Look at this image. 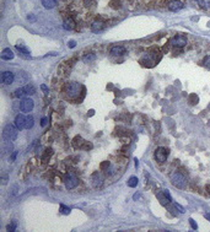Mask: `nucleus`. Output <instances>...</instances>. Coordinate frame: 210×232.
Returning a JSON list of instances; mask_svg holds the SVG:
<instances>
[{
  "instance_id": "1",
  "label": "nucleus",
  "mask_w": 210,
  "mask_h": 232,
  "mask_svg": "<svg viewBox=\"0 0 210 232\" xmlns=\"http://www.w3.org/2000/svg\"><path fill=\"white\" fill-rule=\"evenodd\" d=\"M17 130H19V128L16 125H12V124H6L4 130H3V136L5 140L7 141H14L16 140L17 138Z\"/></svg>"
},
{
  "instance_id": "2",
  "label": "nucleus",
  "mask_w": 210,
  "mask_h": 232,
  "mask_svg": "<svg viewBox=\"0 0 210 232\" xmlns=\"http://www.w3.org/2000/svg\"><path fill=\"white\" fill-rule=\"evenodd\" d=\"M81 90H83V86L78 82H70L67 86V94L69 97L71 98H78L81 94Z\"/></svg>"
},
{
  "instance_id": "3",
  "label": "nucleus",
  "mask_w": 210,
  "mask_h": 232,
  "mask_svg": "<svg viewBox=\"0 0 210 232\" xmlns=\"http://www.w3.org/2000/svg\"><path fill=\"white\" fill-rule=\"evenodd\" d=\"M36 92V89L32 86V85H26L25 87H22V89H17L16 91H15V96L17 97V98H23V97H26V96H31V95H33Z\"/></svg>"
},
{
  "instance_id": "4",
  "label": "nucleus",
  "mask_w": 210,
  "mask_h": 232,
  "mask_svg": "<svg viewBox=\"0 0 210 232\" xmlns=\"http://www.w3.org/2000/svg\"><path fill=\"white\" fill-rule=\"evenodd\" d=\"M171 182L173 185H176V187L178 188H184L186 185H187V179L183 174H181V173H173L172 174V177H171Z\"/></svg>"
},
{
  "instance_id": "5",
  "label": "nucleus",
  "mask_w": 210,
  "mask_h": 232,
  "mask_svg": "<svg viewBox=\"0 0 210 232\" xmlns=\"http://www.w3.org/2000/svg\"><path fill=\"white\" fill-rule=\"evenodd\" d=\"M64 183H65L68 189H72L79 184V179L74 173H68L65 176V178H64Z\"/></svg>"
},
{
  "instance_id": "6",
  "label": "nucleus",
  "mask_w": 210,
  "mask_h": 232,
  "mask_svg": "<svg viewBox=\"0 0 210 232\" xmlns=\"http://www.w3.org/2000/svg\"><path fill=\"white\" fill-rule=\"evenodd\" d=\"M33 106H34V103H33L32 98H23L20 103V109L23 113H30L33 109Z\"/></svg>"
},
{
  "instance_id": "7",
  "label": "nucleus",
  "mask_w": 210,
  "mask_h": 232,
  "mask_svg": "<svg viewBox=\"0 0 210 232\" xmlns=\"http://www.w3.org/2000/svg\"><path fill=\"white\" fill-rule=\"evenodd\" d=\"M155 159H156V161L160 162V163L165 162L166 159H167V150L165 149V147H159V149L155 151Z\"/></svg>"
},
{
  "instance_id": "8",
  "label": "nucleus",
  "mask_w": 210,
  "mask_h": 232,
  "mask_svg": "<svg viewBox=\"0 0 210 232\" xmlns=\"http://www.w3.org/2000/svg\"><path fill=\"white\" fill-rule=\"evenodd\" d=\"M171 43L175 45V47H184L187 44V37L182 36V34H177L171 40Z\"/></svg>"
},
{
  "instance_id": "9",
  "label": "nucleus",
  "mask_w": 210,
  "mask_h": 232,
  "mask_svg": "<svg viewBox=\"0 0 210 232\" xmlns=\"http://www.w3.org/2000/svg\"><path fill=\"white\" fill-rule=\"evenodd\" d=\"M14 74L10 72V71H4L1 74V82L4 83V85H11V83L14 82Z\"/></svg>"
},
{
  "instance_id": "10",
  "label": "nucleus",
  "mask_w": 210,
  "mask_h": 232,
  "mask_svg": "<svg viewBox=\"0 0 210 232\" xmlns=\"http://www.w3.org/2000/svg\"><path fill=\"white\" fill-rule=\"evenodd\" d=\"M15 125L19 128V130L26 129V117L23 114H17L15 118Z\"/></svg>"
},
{
  "instance_id": "11",
  "label": "nucleus",
  "mask_w": 210,
  "mask_h": 232,
  "mask_svg": "<svg viewBox=\"0 0 210 232\" xmlns=\"http://www.w3.org/2000/svg\"><path fill=\"white\" fill-rule=\"evenodd\" d=\"M183 7V3L181 0H171L168 3V9L171 11H177V10H181Z\"/></svg>"
},
{
  "instance_id": "12",
  "label": "nucleus",
  "mask_w": 210,
  "mask_h": 232,
  "mask_svg": "<svg viewBox=\"0 0 210 232\" xmlns=\"http://www.w3.org/2000/svg\"><path fill=\"white\" fill-rule=\"evenodd\" d=\"M0 57H1L3 60H11V59H14L15 55H14V52L11 49L5 48V49H3L1 54H0Z\"/></svg>"
},
{
  "instance_id": "13",
  "label": "nucleus",
  "mask_w": 210,
  "mask_h": 232,
  "mask_svg": "<svg viewBox=\"0 0 210 232\" xmlns=\"http://www.w3.org/2000/svg\"><path fill=\"white\" fill-rule=\"evenodd\" d=\"M127 49L124 47H113L111 49V54L114 55V57H122L123 54H125Z\"/></svg>"
},
{
  "instance_id": "14",
  "label": "nucleus",
  "mask_w": 210,
  "mask_h": 232,
  "mask_svg": "<svg viewBox=\"0 0 210 232\" xmlns=\"http://www.w3.org/2000/svg\"><path fill=\"white\" fill-rule=\"evenodd\" d=\"M63 27L65 30H74L75 29V22L71 20V18H67V20H64V22H63Z\"/></svg>"
},
{
  "instance_id": "15",
  "label": "nucleus",
  "mask_w": 210,
  "mask_h": 232,
  "mask_svg": "<svg viewBox=\"0 0 210 232\" xmlns=\"http://www.w3.org/2000/svg\"><path fill=\"white\" fill-rule=\"evenodd\" d=\"M102 183H103V178L101 177V174L95 173L92 177V184L95 187H100V185H102Z\"/></svg>"
},
{
  "instance_id": "16",
  "label": "nucleus",
  "mask_w": 210,
  "mask_h": 232,
  "mask_svg": "<svg viewBox=\"0 0 210 232\" xmlns=\"http://www.w3.org/2000/svg\"><path fill=\"white\" fill-rule=\"evenodd\" d=\"M103 27H105V23L102 21H95L92 23V26H91V29H92L94 32H97V31L103 30Z\"/></svg>"
},
{
  "instance_id": "17",
  "label": "nucleus",
  "mask_w": 210,
  "mask_h": 232,
  "mask_svg": "<svg viewBox=\"0 0 210 232\" xmlns=\"http://www.w3.org/2000/svg\"><path fill=\"white\" fill-rule=\"evenodd\" d=\"M42 5L45 9H53L57 5V0H42Z\"/></svg>"
},
{
  "instance_id": "18",
  "label": "nucleus",
  "mask_w": 210,
  "mask_h": 232,
  "mask_svg": "<svg viewBox=\"0 0 210 232\" xmlns=\"http://www.w3.org/2000/svg\"><path fill=\"white\" fill-rule=\"evenodd\" d=\"M16 48H17V50H19L21 54H23V55H29L30 54V49L27 48V47H25V45H20V44H17L16 45Z\"/></svg>"
},
{
  "instance_id": "19",
  "label": "nucleus",
  "mask_w": 210,
  "mask_h": 232,
  "mask_svg": "<svg viewBox=\"0 0 210 232\" xmlns=\"http://www.w3.org/2000/svg\"><path fill=\"white\" fill-rule=\"evenodd\" d=\"M34 124V119L32 116H29V117H26V129H31Z\"/></svg>"
},
{
  "instance_id": "20",
  "label": "nucleus",
  "mask_w": 210,
  "mask_h": 232,
  "mask_svg": "<svg viewBox=\"0 0 210 232\" xmlns=\"http://www.w3.org/2000/svg\"><path fill=\"white\" fill-rule=\"evenodd\" d=\"M200 7L203 9H209L210 7V0H197Z\"/></svg>"
},
{
  "instance_id": "21",
  "label": "nucleus",
  "mask_w": 210,
  "mask_h": 232,
  "mask_svg": "<svg viewBox=\"0 0 210 232\" xmlns=\"http://www.w3.org/2000/svg\"><path fill=\"white\" fill-rule=\"evenodd\" d=\"M128 185H129V187H136V185H138V177L132 176L129 181H128Z\"/></svg>"
},
{
  "instance_id": "22",
  "label": "nucleus",
  "mask_w": 210,
  "mask_h": 232,
  "mask_svg": "<svg viewBox=\"0 0 210 232\" xmlns=\"http://www.w3.org/2000/svg\"><path fill=\"white\" fill-rule=\"evenodd\" d=\"M60 212H61V214H70V208H68V206H65V205H64V204H61V205H60Z\"/></svg>"
},
{
  "instance_id": "23",
  "label": "nucleus",
  "mask_w": 210,
  "mask_h": 232,
  "mask_svg": "<svg viewBox=\"0 0 210 232\" xmlns=\"http://www.w3.org/2000/svg\"><path fill=\"white\" fill-rule=\"evenodd\" d=\"M95 58H96L95 54H89V55H85V57H84V60L85 61H89V60H94Z\"/></svg>"
},
{
  "instance_id": "24",
  "label": "nucleus",
  "mask_w": 210,
  "mask_h": 232,
  "mask_svg": "<svg viewBox=\"0 0 210 232\" xmlns=\"http://www.w3.org/2000/svg\"><path fill=\"white\" fill-rule=\"evenodd\" d=\"M189 224L192 225V228H194V230H197L198 228V225H197V222L193 220V219H189Z\"/></svg>"
},
{
  "instance_id": "25",
  "label": "nucleus",
  "mask_w": 210,
  "mask_h": 232,
  "mask_svg": "<svg viewBox=\"0 0 210 232\" xmlns=\"http://www.w3.org/2000/svg\"><path fill=\"white\" fill-rule=\"evenodd\" d=\"M204 65H205L208 69H210V55L205 58V60H204Z\"/></svg>"
},
{
  "instance_id": "26",
  "label": "nucleus",
  "mask_w": 210,
  "mask_h": 232,
  "mask_svg": "<svg viewBox=\"0 0 210 232\" xmlns=\"http://www.w3.org/2000/svg\"><path fill=\"white\" fill-rule=\"evenodd\" d=\"M163 192H165L166 198L168 199V201H172V198H171V195H170V192H168V190H163Z\"/></svg>"
},
{
  "instance_id": "27",
  "label": "nucleus",
  "mask_w": 210,
  "mask_h": 232,
  "mask_svg": "<svg viewBox=\"0 0 210 232\" xmlns=\"http://www.w3.org/2000/svg\"><path fill=\"white\" fill-rule=\"evenodd\" d=\"M47 122H48V119H47V118H45V117H44V118L42 119V122H41V125H42V127H44L45 124H47Z\"/></svg>"
},
{
  "instance_id": "28",
  "label": "nucleus",
  "mask_w": 210,
  "mask_h": 232,
  "mask_svg": "<svg viewBox=\"0 0 210 232\" xmlns=\"http://www.w3.org/2000/svg\"><path fill=\"white\" fill-rule=\"evenodd\" d=\"M15 230V224H11L7 226V231H14Z\"/></svg>"
},
{
  "instance_id": "29",
  "label": "nucleus",
  "mask_w": 210,
  "mask_h": 232,
  "mask_svg": "<svg viewBox=\"0 0 210 232\" xmlns=\"http://www.w3.org/2000/svg\"><path fill=\"white\" fill-rule=\"evenodd\" d=\"M175 206H176V208H177V209H178L181 212H184V209H183V208H181V205H179V204H176Z\"/></svg>"
},
{
  "instance_id": "30",
  "label": "nucleus",
  "mask_w": 210,
  "mask_h": 232,
  "mask_svg": "<svg viewBox=\"0 0 210 232\" xmlns=\"http://www.w3.org/2000/svg\"><path fill=\"white\" fill-rule=\"evenodd\" d=\"M68 45H69L70 48H72V47H75V45H76V43H75L74 41H71V42H69V43H68Z\"/></svg>"
},
{
  "instance_id": "31",
  "label": "nucleus",
  "mask_w": 210,
  "mask_h": 232,
  "mask_svg": "<svg viewBox=\"0 0 210 232\" xmlns=\"http://www.w3.org/2000/svg\"><path fill=\"white\" fill-rule=\"evenodd\" d=\"M140 198V193H135L134 194V200H138Z\"/></svg>"
},
{
  "instance_id": "32",
  "label": "nucleus",
  "mask_w": 210,
  "mask_h": 232,
  "mask_svg": "<svg viewBox=\"0 0 210 232\" xmlns=\"http://www.w3.org/2000/svg\"><path fill=\"white\" fill-rule=\"evenodd\" d=\"M41 87H42V90H43V92H45V94H47V91H48V90H47V86H45V85H42Z\"/></svg>"
},
{
  "instance_id": "33",
  "label": "nucleus",
  "mask_w": 210,
  "mask_h": 232,
  "mask_svg": "<svg viewBox=\"0 0 210 232\" xmlns=\"http://www.w3.org/2000/svg\"><path fill=\"white\" fill-rule=\"evenodd\" d=\"M16 155H17V152H14V154H12V156H11V161H15Z\"/></svg>"
},
{
  "instance_id": "34",
  "label": "nucleus",
  "mask_w": 210,
  "mask_h": 232,
  "mask_svg": "<svg viewBox=\"0 0 210 232\" xmlns=\"http://www.w3.org/2000/svg\"><path fill=\"white\" fill-rule=\"evenodd\" d=\"M31 18V21H34V16H32V15H29V20Z\"/></svg>"
},
{
  "instance_id": "35",
  "label": "nucleus",
  "mask_w": 210,
  "mask_h": 232,
  "mask_svg": "<svg viewBox=\"0 0 210 232\" xmlns=\"http://www.w3.org/2000/svg\"><path fill=\"white\" fill-rule=\"evenodd\" d=\"M205 217H206L208 220H210V212H208V214H205Z\"/></svg>"
}]
</instances>
